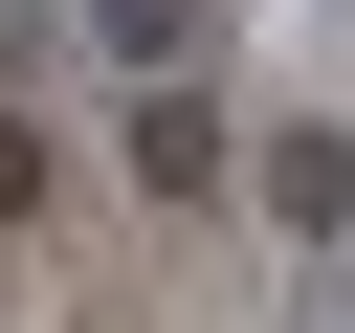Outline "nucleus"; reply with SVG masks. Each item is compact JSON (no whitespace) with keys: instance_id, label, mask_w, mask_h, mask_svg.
Segmentation results:
<instances>
[{"instance_id":"obj_1","label":"nucleus","mask_w":355,"mask_h":333,"mask_svg":"<svg viewBox=\"0 0 355 333\" xmlns=\"http://www.w3.org/2000/svg\"><path fill=\"white\" fill-rule=\"evenodd\" d=\"M266 222H288V244H355V133H288V155H266Z\"/></svg>"},{"instance_id":"obj_2","label":"nucleus","mask_w":355,"mask_h":333,"mask_svg":"<svg viewBox=\"0 0 355 333\" xmlns=\"http://www.w3.org/2000/svg\"><path fill=\"white\" fill-rule=\"evenodd\" d=\"M133 178H155V200L222 178V111H200V89H133Z\"/></svg>"},{"instance_id":"obj_3","label":"nucleus","mask_w":355,"mask_h":333,"mask_svg":"<svg viewBox=\"0 0 355 333\" xmlns=\"http://www.w3.org/2000/svg\"><path fill=\"white\" fill-rule=\"evenodd\" d=\"M89 44H111V67H178V44H200V0H89Z\"/></svg>"}]
</instances>
